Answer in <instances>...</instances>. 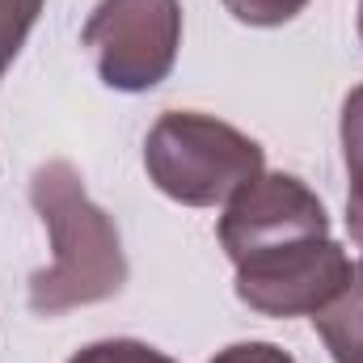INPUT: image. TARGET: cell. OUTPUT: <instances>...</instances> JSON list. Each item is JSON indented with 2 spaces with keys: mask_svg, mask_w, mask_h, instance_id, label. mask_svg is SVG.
Returning a JSON list of instances; mask_svg holds the SVG:
<instances>
[{
  "mask_svg": "<svg viewBox=\"0 0 363 363\" xmlns=\"http://www.w3.org/2000/svg\"><path fill=\"white\" fill-rule=\"evenodd\" d=\"M30 203L51 233V267L30 274V313L64 317L123 291L127 258L114 220L97 207L72 161H47L30 178Z\"/></svg>",
  "mask_w": 363,
  "mask_h": 363,
  "instance_id": "cell-1",
  "label": "cell"
},
{
  "mask_svg": "<svg viewBox=\"0 0 363 363\" xmlns=\"http://www.w3.org/2000/svg\"><path fill=\"white\" fill-rule=\"evenodd\" d=\"M144 169L165 199L182 207H216L267 169V152L224 118L169 110L148 127Z\"/></svg>",
  "mask_w": 363,
  "mask_h": 363,
  "instance_id": "cell-2",
  "label": "cell"
},
{
  "mask_svg": "<svg viewBox=\"0 0 363 363\" xmlns=\"http://www.w3.org/2000/svg\"><path fill=\"white\" fill-rule=\"evenodd\" d=\"M81 43L93 51L101 85L118 93L157 89L182 47L178 0H101L89 13Z\"/></svg>",
  "mask_w": 363,
  "mask_h": 363,
  "instance_id": "cell-3",
  "label": "cell"
},
{
  "mask_svg": "<svg viewBox=\"0 0 363 363\" xmlns=\"http://www.w3.org/2000/svg\"><path fill=\"white\" fill-rule=\"evenodd\" d=\"M351 279V258L334 237H308L237 262V300L262 317H317Z\"/></svg>",
  "mask_w": 363,
  "mask_h": 363,
  "instance_id": "cell-4",
  "label": "cell"
},
{
  "mask_svg": "<svg viewBox=\"0 0 363 363\" xmlns=\"http://www.w3.org/2000/svg\"><path fill=\"white\" fill-rule=\"evenodd\" d=\"M216 237H220L228 262L237 267V262L279 250V245L330 237V216H325V203L296 174H267L262 169L224 203Z\"/></svg>",
  "mask_w": 363,
  "mask_h": 363,
  "instance_id": "cell-5",
  "label": "cell"
},
{
  "mask_svg": "<svg viewBox=\"0 0 363 363\" xmlns=\"http://www.w3.org/2000/svg\"><path fill=\"white\" fill-rule=\"evenodd\" d=\"M313 325H317L325 351L334 355V363L363 351V258L351 267L347 287L313 317Z\"/></svg>",
  "mask_w": 363,
  "mask_h": 363,
  "instance_id": "cell-6",
  "label": "cell"
},
{
  "mask_svg": "<svg viewBox=\"0 0 363 363\" xmlns=\"http://www.w3.org/2000/svg\"><path fill=\"white\" fill-rule=\"evenodd\" d=\"M338 140H342V161H347V233L363 250V85L347 93L342 101V123H338Z\"/></svg>",
  "mask_w": 363,
  "mask_h": 363,
  "instance_id": "cell-7",
  "label": "cell"
},
{
  "mask_svg": "<svg viewBox=\"0 0 363 363\" xmlns=\"http://www.w3.org/2000/svg\"><path fill=\"white\" fill-rule=\"evenodd\" d=\"M43 4L47 0H0V81H4L9 64L17 60V51L26 47Z\"/></svg>",
  "mask_w": 363,
  "mask_h": 363,
  "instance_id": "cell-8",
  "label": "cell"
},
{
  "mask_svg": "<svg viewBox=\"0 0 363 363\" xmlns=\"http://www.w3.org/2000/svg\"><path fill=\"white\" fill-rule=\"evenodd\" d=\"M68 363H178L165 351L140 342V338H106V342H89L81 347Z\"/></svg>",
  "mask_w": 363,
  "mask_h": 363,
  "instance_id": "cell-9",
  "label": "cell"
},
{
  "mask_svg": "<svg viewBox=\"0 0 363 363\" xmlns=\"http://www.w3.org/2000/svg\"><path fill=\"white\" fill-rule=\"evenodd\" d=\"M241 26H258V30H271V26H287L291 17H300L308 9V0H220Z\"/></svg>",
  "mask_w": 363,
  "mask_h": 363,
  "instance_id": "cell-10",
  "label": "cell"
},
{
  "mask_svg": "<svg viewBox=\"0 0 363 363\" xmlns=\"http://www.w3.org/2000/svg\"><path fill=\"white\" fill-rule=\"evenodd\" d=\"M207 363H296L279 342H233L224 351H216Z\"/></svg>",
  "mask_w": 363,
  "mask_h": 363,
  "instance_id": "cell-11",
  "label": "cell"
},
{
  "mask_svg": "<svg viewBox=\"0 0 363 363\" xmlns=\"http://www.w3.org/2000/svg\"><path fill=\"white\" fill-rule=\"evenodd\" d=\"M338 363H363V351H355V355H347V359H338Z\"/></svg>",
  "mask_w": 363,
  "mask_h": 363,
  "instance_id": "cell-12",
  "label": "cell"
},
{
  "mask_svg": "<svg viewBox=\"0 0 363 363\" xmlns=\"http://www.w3.org/2000/svg\"><path fill=\"white\" fill-rule=\"evenodd\" d=\"M359 43H363V0H359Z\"/></svg>",
  "mask_w": 363,
  "mask_h": 363,
  "instance_id": "cell-13",
  "label": "cell"
}]
</instances>
